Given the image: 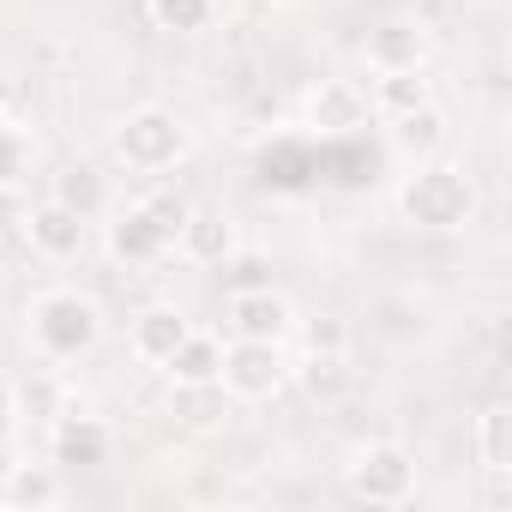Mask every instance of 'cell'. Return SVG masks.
I'll use <instances>...</instances> for the list:
<instances>
[{"mask_svg": "<svg viewBox=\"0 0 512 512\" xmlns=\"http://www.w3.org/2000/svg\"><path fill=\"white\" fill-rule=\"evenodd\" d=\"M398 217L410 229L452 235V229H464L476 217V181L458 163H446V157H422L404 175V187H398Z\"/></svg>", "mask_w": 512, "mask_h": 512, "instance_id": "1", "label": "cell"}, {"mask_svg": "<svg viewBox=\"0 0 512 512\" xmlns=\"http://www.w3.org/2000/svg\"><path fill=\"white\" fill-rule=\"evenodd\" d=\"M25 338L37 344V356L49 362H79L97 350L103 338V308L85 296V290H43L31 308H25Z\"/></svg>", "mask_w": 512, "mask_h": 512, "instance_id": "2", "label": "cell"}, {"mask_svg": "<svg viewBox=\"0 0 512 512\" xmlns=\"http://www.w3.org/2000/svg\"><path fill=\"white\" fill-rule=\"evenodd\" d=\"M181 217H187V199H175V193H145V199L121 205L109 217V260H121V266H157L163 253L175 247Z\"/></svg>", "mask_w": 512, "mask_h": 512, "instance_id": "3", "label": "cell"}, {"mask_svg": "<svg viewBox=\"0 0 512 512\" xmlns=\"http://www.w3.org/2000/svg\"><path fill=\"white\" fill-rule=\"evenodd\" d=\"M115 157H121L127 169H139V175L175 169V163L187 157V127H181V115H175V109H157V103L121 115V127H115Z\"/></svg>", "mask_w": 512, "mask_h": 512, "instance_id": "4", "label": "cell"}, {"mask_svg": "<svg viewBox=\"0 0 512 512\" xmlns=\"http://www.w3.org/2000/svg\"><path fill=\"white\" fill-rule=\"evenodd\" d=\"M344 488H350L356 500H368V506H404V500L416 494V458H410V446H398V440H368V446L350 458Z\"/></svg>", "mask_w": 512, "mask_h": 512, "instance_id": "5", "label": "cell"}, {"mask_svg": "<svg viewBox=\"0 0 512 512\" xmlns=\"http://www.w3.org/2000/svg\"><path fill=\"white\" fill-rule=\"evenodd\" d=\"M223 392L241 398V404H260V398H278L284 380H290V356L284 344L272 338H229L223 344Z\"/></svg>", "mask_w": 512, "mask_h": 512, "instance_id": "6", "label": "cell"}, {"mask_svg": "<svg viewBox=\"0 0 512 512\" xmlns=\"http://www.w3.org/2000/svg\"><path fill=\"white\" fill-rule=\"evenodd\" d=\"M223 326H229V338H272V344H284L296 332V308L272 284H241L223 302Z\"/></svg>", "mask_w": 512, "mask_h": 512, "instance_id": "7", "label": "cell"}, {"mask_svg": "<svg viewBox=\"0 0 512 512\" xmlns=\"http://www.w3.org/2000/svg\"><path fill=\"white\" fill-rule=\"evenodd\" d=\"M19 229H25L31 253H37V260H49V266H67V260H79V253H85V217L67 211L61 199H37L19 217Z\"/></svg>", "mask_w": 512, "mask_h": 512, "instance_id": "8", "label": "cell"}, {"mask_svg": "<svg viewBox=\"0 0 512 512\" xmlns=\"http://www.w3.org/2000/svg\"><path fill=\"white\" fill-rule=\"evenodd\" d=\"M302 121L314 127V133H326V139H338V133H356V127H368V91L356 85V79H320L308 97H302Z\"/></svg>", "mask_w": 512, "mask_h": 512, "instance_id": "9", "label": "cell"}, {"mask_svg": "<svg viewBox=\"0 0 512 512\" xmlns=\"http://www.w3.org/2000/svg\"><path fill=\"white\" fill-rule=\"evenodd\" d=\"M362 55H368V73H410L428 61V31H422V19H386L368 31Z\"/></svg>", "mask_w": 512, "mask_h": 512, "instance_id": "10", "label": "cell"}, {"mask_svg": "<svg viewBox=\"0 0 512 512\" xmlns=\"http://www.w3.org/2000/svg\"><path fill=\"white\" fill-rule=\"evenodd\" d=\"M175 247L193 266H229L235 260V223L223 211H211V205H187V217L175 229Z\"/></svg>", "mask_w": 512, "mask_h": 512, "instance_id": "11", "label": "cell"}, {"mask_svg": "<svg viewBox=\"0 0 512 512\" xmlns=\"http://www.w3.org/2000/svg\"><path fill=\"white\" fill-rule=\"evenodd\" d=\"M187 332H193V320H187L181 308H169V302H151V308H139V314H133V332H127V344H133V356H139V362L163 368V362H169V350H175Z\"/></svg>", "mask_w": 512, "mask_h": 512, "instance_id": "12", "label": "cell"}, {"mask_svg": "<svg viewBox=\"0 0 512 512\" xmlns=\"http://www.w3.org/2000/svg\"><path fill=\"white\" fill-rule=\"evenodd\" d=\"M49 458L67 464V470L103 464V458H109V428H103L97 416H61L55 434H49Z\"/></svg>", "mask_w": 512, "mask_h": 512, "instance_id": "13", "label": "cell"}, {"mask_svg": "<svg viewBox=\"0 0 512 512\" xmlns=\"http://www.w3.org/2000/svg\"><path fill=\"white\" fill-rule=\"evenodd\" d=\"M422 103H434L422 67H410V73H374V85H368V115H380V121H404Z\"/></svg>", "mask_w": 512, "mask_h": 512, "instance_id": "14", "label": "cell"}, {"mask_svg": "<svg viewBox=\"0 0 512 512\" xmlns=\"http://www.w3.org/2000/svg\"><path fill=\"white\" fill-rule=\"evenodd\" d=\"M49 199H61L67 211H79L85 223H97L103 211H109V175L97 169V163H67L61 175H55V187H49Z\"/></svg>", "mask_w": 512, "mask_h": 512, "instance_id": "15", "label": "cell"}, {"mask_svg": "<svg viewBox=\"0 0 512 512\" xmlns=\"http://www.w3.org/2000/svg\"><path fill=\"white\" fill-rule=\"evenodd\" d=\"M0 506H13V512H49L61 506V464H13L7 488H0Z\"/></svg>", "mask_w": 512, "mask_h": 512, "instance_id": "16", "label": "cell"}, {"mask_svg": "<svg viewBox=\"0 0 512 512\" xmlns=\"http://www.w3.org/2000/svg\"><path fill=\"white\" fill-rule=\"evenodd\" d=\"M163 374H169V386H199V380H217V374H223V338H217V332H187V338L169 350Z\"/></svg>", "mask_w": 512, "mask_h": 512, "instance_id": "17", "label": "cell"}, {"mask_svg": "<svg viewBox=\"0 0 512 512\" xmlns=\"http://www.w3.org/2000/svg\"><path fill=\"white\" fill-rule=\"evenodd\" d=\"M169 416L181 422V428H217L223 416H229V392H223V380H199V386H169Z\"/></svg>", "mask_w": 512, "mask_h": 512, "instance_id": "18", "label": "cell"}, {"mask_svg": "<svg viewBox=\"0 0 512 512\" xmlns=\"http://www.w3.org/2000/svg\"><path fill=\"white\" fill-rule=\"evenodd\" d=\"M386 127H392V145H398L404 157H416V163H422V157H434V151L446 145V115H440L434 103H422L416 115H404V121H386Z\"/></svg>", "mask_w": 512, "mask_h": 512, "instance_id": "19", "label": "cell"}, {"mask_svg": "<svg viewBox=\"0 0 512 512\" xmlns=\"http://www.w3.org/2000/svg\"><path fill=\"white\" fill-rule=\"evenodd\" d=\"M476 458L482 470H512V410L506 404H488L476 416Z\"/></svg>", "mask_w": 512, "mask_h": 512, "instance_id": "20", "label": "cell"}, {"mask_svg": "<svg viewBox=\"0 0 512 512\" xmlns=\"http://www.w3.org/2000/svg\"><path fill=\"white\" fill-rule=\"evenodd\" d=\"M145 13L157 31H175V37H193L217 19V0H145Z\"/></svg>", "mask_w": 512, "mask_h": 512, "instance_id": "21", "label": "cell"}, {"mask_svg": "<svg viewBox=\"0 0 512 512\" xmlns=\"http://www.w3.org/2000/svg\"><path fill=\"white\" fill-rule=\"evenodd\" d=\"M290 374H302V386H308L314 398H332V392L350 380V362H344V350H338V344H314V350H308V362H302V368H290Z\"/></svg>", "mask_w": 512, "mask_h": 512, "instance_id": "22", "label": "cell"}, {"mask_svg": "<svg viewBox=\"0 0 512 512\" xmlns=\"http://www.w3.org/2000/svg\"><path fill=\"white\" fill-rule=\"evenodd\" d=\"M25 175V133L0 121V187H19Z\"/></svg>", "mask_w": 512, "mask_h": 512, "instance_id": "23", "label": "cell"}, {"mask_svg": "<svg viewBox=\"0 0 512 512\" xmlns=\"http://www.w3.org/2000/svg\"><path fill=\"white\" fill-rule=\"evenodd\" d=\"M13 416H19V392H13V380L0 374V440L13 434Z\"/></svg>", "mask_w": 512, "mask_h": 512, "instance_id": "24", "label": "cell"}, {"mask_svg": "<svg viewBox=\"0 0 512 512\" xmlns=\"http://www.w3.org/2000/svg\"><path fill=\"white\" fill-rule=\"evenodd\" d=\"M13 464H19V452H13L7 440H0V488H7V476H13Z\"/></svg>", "mask_w": 512, "mask_h": 512, "instance_id": "25", "label": "cell"}]
</instances>
